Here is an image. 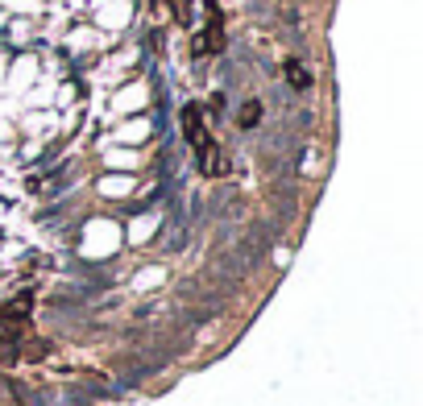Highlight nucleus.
I'll use <instances>...</instances> for the list:
<instances>
[{"mask_svg": "<svg viewBox=\"0 0 423 406\" xmlns=\"http://www.w3.org/2000/svg\"><path fill=\"white\" fill-rule=\"evenodd\" d=\"M183 133H187L191 145H204L208 141V124H204V108L199 104H187L183 108Z\"/></svg>", "mask_w": 423, "mask_h": 406, "instance_id": "nucleus-1", "label": "nucleus"}, {"mask_svg": "<svg viewBox=\"0 0 423 406\" xmlns=\"http://www.w3.org/2000/svg\"><path fill=\"white\" fill-rule=\"evenodd\" d=\"M220 46H224V21H220V17L212 12L208 29H204V33H199V37L191 41V50H195V54H208V50H220Z\"/></svg>", "mask_w": 423, "mask_h": 406, "instance_id": "nucleus-2", "label": "nucleus"}, {"mask_svg": "<svg viewBox=\"0 0 423 406\" xmlns=\"http://www.w3.org/2000/svg\"><path fill=\"white\" fill-rule=\"evenodd\" d=\"M195 154H199V170H204V174H224V158H220V149H216L212 137H208L204 145H195Z\"/></svg>", "mask_w": 423, "mask_h": 406, "instance_id": "nucleus-3", "label": "nucleus"}, {"mask_svg": "<svg viewBox=\"0 0 423 406\" xmlns=\"http://www.w3.org/2000/svg\"><path fill=\"white\" fill-rule=\"evenodd\" d=\"M287 79H291L295 87H312V75H307V66H303L299 58H291V62H287Z\"/></svg>", "mask_w": 423, "mask_h": 406, "instance_id": "nucleus-4", "label": "nucleus"}, {"mask_svg": "<svg viewBox=\"0 0 423 406\" xmlns=\"http://www.w3.org/2000/svg\"><path fill=\"white\" fill-rule=\"evenodd\" d=\"M258 120H262V104H258V100H249V104L241 108V116H237V124H241V129H253Z\"/></svg>", "mask_w": 423, "mask_h": 406, "instance_id": "nucleus-5", "label": "nucleus"}, {"mask_svg": "<svg viewBox=\"0 0 423 406\" xmlns=\"http://www.w3.org/2000/svg\"><path fill=\"white\" fill-rule=\"evenodd\" d=\"M174 17H179L183 25H191V8H187V0H174Z\"/></svg>", "mask_w": 423, "mask_h": 406, "instance_id": "nucleus-6", "label": "nucleus"}]
</instances>
